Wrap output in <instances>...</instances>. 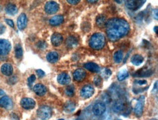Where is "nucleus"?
<instances>
[{
  "mask_svg": "<svg viewBox=\"0 0 158 120\" xmlns=\"http://www.w3.org/2000/svg\"><path fill=\"white\" fill-rule=\"evenodd\" d=\"M4 94H5V92H4L2 89H0V97H2V96L4 95Z\"/></svg>",
  "mask_w": 158,
  "mask_h": 120,
  "instance_id": "43",
  "label": "nucleus"
},
{
  "mask_svg": "<svg viewBox=\"0 0 158 120\" xmlns=\"http://www.w3.org/2000/svg\"><path fill=\"white\" fill-rule=\"evenodd\" d=\"M135 83L138 85H146L147 84V81L146 80H139V81H135Z\"/></svg>",
  "mask_w": 158,
  "mask_h": 120,
  "instance_id": "40",
  "label": "nucleus"
},
{
  "mask_svg": "<svg viewBox=\"0 0 158 120\" xmlns=\"http://www.w3.org/2000/svg\"><path fill=\"white\" fill-rule=\"evenodd\" d=\"M143 104H144V97L141 96L140 98L138 100V101L135 103L133 111H134L135 114L137 117H141L143 114Z\"/></svg>",
  "mask_w": 158,
  "mask_h": 120,
  "instance_id": "8",
  "label": "nucleus"
},
{
  "mask_svg": "<svg viewBox=\"0 0 158 120\" xmlns=\"http://www.w3.org/2000/svg\"><path fill=\"white\" fill-rule=\"evenodd\" d=\"M63 36L59 33H54L51 36V42L54 46L58 47L63 42Z\"/></svg>",
  "mask_w": 158,
  "mask_h": 120,
  "instance_id": "16",
  "label": "nucleus"
},
{
  "mask_svg": "<svg viewBox=\"0 0 158 120\" xmlns=\"http://www.w3.org/2000/svg\"><path fill=\"white\" fill-rule=\"evenodd\" d=\"M35 80H36V76H35V75H34V74L31 75V76H30L29 78H28V85H29V86H31V85L33 84Z\"/></svg>",
  "mask_w": 158,
  "mask_h": 120,
  "instance_id": "33",
  "label": "nucleus"
},
{
  "mask_svg": "<svg viewBox=\"0 0 158 120\" xmlns=\"http://www.w3.org/2000/svg\"><path fill=\"white\" fill-rule=\"evenodd\" d=\"M106 44V39L103 34L96 33L93 34L90 37L89 45L94 50H101Z\"/></svg>",
  "mask_w": 158,
  "mask_h": 120,
  "instance_id": "2",
  "label": "nucleus"
},
{
  "mask_svg": "<svg viewBox=\"0 0 158 120\" xmlns=\"http://www.w3.org/2000/svg\"><path fill=\"white\" fill-rule=\"evenodd\" d=\"M85 77L86 73L85 72V70H83L82 68L77 69L73 73V77H74V79L77 82H81V81H82L83 79L85 78Z\"/></svg>",
  "mask_w": 158,
  "mask_h": 120,
  "instance_id": "13",
  "label": "nucleus"
},
{
  "mask_svg": "<svg viewBox=\"0 0 158 120\" xmlns=\"http://www.w3.org/2000/svg\"><path fill=\"white\" fill-rule=\"evenodd\" d=\"M66 44L68 48H76L78 44V39L76 36H70L66 39Z\"/></svg>",
  "mask_w": 158,
  "mask_h": 120,
  "instance_id": "19",
  "label": "nucleus"
},
{
  "mask_svg": "<svg viewBox=\"0 0 158 120\" xmlns=\"http://www.w3.org/2000/svg\"><path fill=\"white\" fill-rule=\"evenodd\" d=\"M154 31H155L156 34H157V26H155V27L154 28Z\"/></svg>",
  "mask_w": 158,
  "mask_h": 120,
  "instance_id": "44",
  "label": "nucleus"
},
{
  "mask_svg": "<svg viewBox=\"0 0 158 120\" xmlns=\"http://www.w3.org/2000/svg\"><path fill=\"white\" fill-rule=\"evenodd\" d=\"M59 10V5L57 2L54 1H49L44 5V10L46 13L49 15H52V14L56 13Z\"/></svg>",
  "mask_w": 158,
  "mask_h": 120,
  "instance_id": "5",
  "label": "nucleus"
},
{
  "mask_svg": "<svg viewBox=\"0 0 158 120\" xmlns=\"http://www.w3.org/2000/svg\"><path fill=\"white\" fill-rule=\"evenodd\" d=\"M5 22L8 24V25L10 26V27H12V28L14 27V23H13V21H12V20H10V19H6L5 20Z\"/></svg>",
  "mask_w": 158,
  "mask_h": 120,
  "instance_id": "39",
  "label": "nucleus"
},
{
  "mask_svg": "<svg viewBox=\"0 0 158 120\" xmlns=\"http://www.w3.org/2000/svg\"><path fill=\"white\" fill-rule=\"evenodd\" d=\"M153 15H154V18H155L156 20L158 19V15H157V9H155L153 12Z\"/></svg>",
  "mask_w": 158,
  "mask_h": 120,
  "instance_id": "41",
  "label": "nucleus"
},
{
  "mask_svg": "<svg viewBox=\"0 0 158 120\" xmlns=\"http://www.w3.org/2000/svg\"><path fill=\"white\" fill-rule=\"evenodd\" d=\"M85 68H86L87 70L90 71L91 72L94 73H98L100 72V67L98 64H95V63H87L84 65Z\"/></svg>",
  "mask_w": 158,
  "mask_h": 120,
  "instance_id": "20",
  "label": "nucleus"
},
{
  "mask_svg": "<svg viewBox=\"0 0 158 120\" xmlns=\"http://www.w3.org/2000/svg\"><path fill=\"white\" fill-rule=\"evenodd\" d=\"M153 74L152 70H145V69H141L139 72H136V74H134V77H150Z\"/></svg>",
  "mask_w": 158,
  "mask_h": 120,
  "instance_id": "26",
  "label": "nucleus"
},
{
  "mask_svg": "<svg viewBox=\"0 0 158 120\" xmlns=\"http://www.w3.org/2000/svg\"><path fill=\"white\" fill-rule=\"evenodd\" d=\"M108 120H110V119H108Z\"/></svg>",
  "mask_w": 158,
  "mask_h": 120,
  "instance_id": "47",
  "label": "nucleus"
},
{
  "mask_svg": "<svg viewBox=\"0 0 158 120\" xmlns=\"http://www.w3.org/2000/svg\"><path fill=\"white\" fill-rule=\"evenodd\" d=\"M96 22L97 26H99V27H103V26H104L105 25H106V17L103 15H98V17L96 18Z\"/></svg>",
  "mask_w": 158,
  "mask_h": 120,
  "instance_id": "28",
  "label": "nucleus"
},
{
  "mask_svg": "<svg viewBox=\"0 0 158 120\" xmlns=\"http://www.w3.org/2000/svg\"><path fill=\"white\" fill-rule=\"evenodd\" d=\"M10 81H12V82L10 83V85L15 84V83H16V82H17V77H11V78L9 80H8V82H10Z\"/></svg>",
  "mask_w": 158,
  "mask_h": 120,
  "instance_id": "36",
  "label": "nucleus"
},
{
  "mask_svg": "<svg viewBox=\"0 0 158 120\" xmlns=\"http://www.w3.org/2000/svg\"><path fill=\"white\" fill-rule=\"evenodd\" d=\"M21 106L24 109H32L35 107L36 102L34 99L31 98V97H23L21 101Z\"/></svg>",
  "mask_w": 158,
  "mask_h": 120,
  "instance_id": "10",
  "label": "nucleus"
},
{
  "mask_svg": "<svg viewBox=\"0 0 158 120\" xmlns=\"http://www.w3.org/2000/svg\"><path fill=\"white\" fill-rule=\"evenodd\" d=\"M75 109H76L75 103L73 102V101H67V102L65 103V106H64L65 112L72 113L73 111H74Z\"/></svg>",
  "mask_w": 158,
  "mask_h": 120,
  "instance_id": "25",
  "label": "nucleus"
},
{
  "mask_svg": "<svg viewBox=\"0 0 158 120\" xmlns=\"http://www.w3.org/2000/svg\"><path fill=\"white\" fill-rule=\"evenodd\" d=\"M28 23V18L26 14L21 13L17 20V26L19 30H23L26 27Z\"/></svg>",
  "mask_w": 158,
  "mask_h": 120,
  "instance_id": "12",
  "label": "nucleus"
},
{
  "mask_svg": "<svg viewBox=\"0 0 158 120\" xmlns=\"http://www.w3.org/2000/svg\"><path fill=\"white\" fill-rule=\"evenodd\" d=\"M52 109L48 106H42L37 110V116L40 119L48 120L52 117Z\"/></svg>",
  "mask_w": 158,
  "mask_h": 120,
  "instance_id": "3",
  "label": "nucleus"
},
{
  "mask_svg": "<svg viewBox=\"0 0 158 120\" xmlns=\"http://www.w3.org/2000/svg\"><path fill=\"white\" fill-rule=\"evenodd\" d=\"M33 89L34 93L37 95H39V96H43L47 93L46 87L42 84H36V85H34Z\"/></svg>",
  "mask_w": 158,
  "mask_h": 120,
  "instance_id": "15",
  "label": "nucleus"
},
{
  "mask_svg": "<svg viewBox=\"0 0 158 120\" xmlns=\"http://www.w3.org/2000/svg\"><path fill=\"white\" fill-rule=\"evenodd\" d=\"M58 120H64V119H58Z\"/></svg>",
  "mask_w": 158,
  "mask_h": 120,
  "instance_id": "45",
  "label": "nucleus"
},
{
  "mask_svg": "<svg viewBox=\"0 0 158 120\" xmlns=\"http://www.w3.org/2000/svg\"><path fill=\"white\" fill-rule=\"evenodd\" d=\"M5 12L10 15H15L18 13V7L14 4L9 3L5 7Z\"/></svg>",
  "mask_w": 158,
  "mask_h": 120,
  "instance_id": "21",
  "label": "nucleus"
},
{
  "mask_svg": "<svg viewBox=\"0 0 158 120\" xmlns=\"http://www.w3.org/2000/svg\"><path fill=\"white\" fill-rule=\"evenodd\" d=\"M15 55L18 59H20L23 56V49L20 44H17L15 47Z\"/></svg>",
  "mask_w": 158,
  "mask_h": 120,
  "instance_id": "29",
  "label": "nucleus"
},
{
  "mask_svg": "<svg viewBox=\"0 0 158 120\" xmlns=\"http://www.w3.org/2000/svg\"><path fill=\"white\" fill-rule=\"evenodd\" d=\"M116 120H120V119H116Z\"/></svg>",
  "mask_w": 158,
  "mask_h": 120,
  "instance_id": "46",
  "label": "nucleus"
},
{
  "mask_svg": "<svg viewBox=\"0 0 158 120\" xmlns=\"http://www.w3.org/2000/svg\"><path fill=\"white\" fill-rule=\"evenodd\" d=\"M67 2L70 5H77L80 2V0H67Z\"/></svg>",
  "mask_w": 158,
  "mask_h": 120,
  "instance_id": "38",
  "label": "nucleus"
},
{
  "mask_svg": "<svg viewBox=\"0 0 158 120\" xmlns=\"http://www.w3.org/2000/svg\"><path fill=\"white\" fill-rule=\"evenodd\" d=\"M146 2L145 1H139V0H128L125 1V5L131 10L135 11L139 9L143 4Z\"/></svg>",
  "mask_w": 158,
  "mask_h": 120,
  "instance_id": "7",
  "label": "nucleus"
},
{
  "mask_svg": "<svg viewBox=\"0 0 158 120\" xmlns=\"http://www.w3.org/2000/svg\"><path fill=\"white\" fill-rule=\"evenodd\" d=\"M11 50V44L8 40L0 39V56H5Z\"/></svg>",
  "mask_w": 158,
  "mask_h": 120,
  "instance_id": "4",
  "label": "nucleus"
},
{
  "mask_svg": "<svg viewBox=\"0 0 158 120\" xmlns=\"http://www.w3.org/2000/svg\"><path fill=\"white\" fill-rule=\"evenodd\" d=\"M0 107L6 109H10L13 107V101L10 97L7 95L0 97Z\"/></svg>",
  "mask_w": 158,
  "mask_h": 120,
  "instance_id": "11",
  "label": "nucleus"
},
{
  "mask_svg": "<svg viewBox=\"0 0 158 120\" xmlns=\"http://www.w3.org/2000/svg\"><path fill=\"white\" fill-rule=\"evenodd\" d=\"M87 2L89 3H96L98 1H97V0H94V1H93V0H88Z\"/></svg>",
  "mask_w": 158,
  "mask_h": 120,
  "instance_id": "42",
  "label": "nucleus"
},
{
  "mask_svg": "<svg viewBox=\"0 0 158 120\" xmlns=\"http://www.w3.org/2000/svg\"><path fill=\"white\" fill-rule=\"evenodd\" d=\"M64 93L66 95H67L69 97H72L74 95V87L73 85H69V86L66 87L65 88Z\"/></svg>",
  "mask_w": 158,
  "mask_h": 120,
  "instance_id": "31",
  "label": "nucleus"
},
{
  "mask_svg": "<svg viewBox=\"0 0 158 120\" xmlns=\"http://www.w3.org/2000/svg\"><path fill=\"white\" fill-rule=\"evenodd\" d=\"M123 59V52L122 50H118V51L114 52V60L115 62L117 63V64H119L120 62H122Z\"/></svg>",
  "mask_w": 158,
  "mask_h": 120,
  "instance_id": "30",
  "label": "nucleus"
},
{
  "mask_svg": "<svg viewBox=\"0 0 158 120\" xmlns=\"http://www.w3.org/2000/svg\"><path fill=\"white\" fill-rule=\"evenodd\" d=\"M37 46L40 49H44L46 48V43L43 41H40L37 43Z\"/></svg>",
  "mask_w": 158,
  "mask_h": 120,
  "instance_id": "35",
  "label": "nucleus"
},
{
  "mask_svg": "<svg viewBox=\"0 0 158 120\" xmlns=\"http://www.w3.org/2000/svg\"><path fill=\"white\" fill-rule=\"evenodd\" d=\"M125 103L121 101H117L113 105V111L115 113H120L123 112V110L125 109Z\"/></svg>",
  "mask_w": 158,
  "mask_h": 120,
  "instance_id": "23",
  "label": "nucleus"
},
{
  "mask_svg": "<svg viewBox=\"0 0 158 120\" xmlns=\"http://www.w3.org/2000/svg\"><path fill=\"white\" fill-rule=\"evenodd\" d=\"M94 82L95 85H96V87H99V86H101V83H102V79H101V77H96L94 78Z\"/></svg>",
  "mask_w": 158,
  "mask_h": 120,
  "instance_id": "32",
  "label": "nucleus"
},
{
  "mask_svg": "<svg viewBox=\"0 0 158 120\" xmlns=\"http://www.w3.org/2000/svg\"><path fill=\"white\" fill-rule=\"evenodd\" d=\"M129 76V73L126 69H123V70L120 71L118 74H117V79L119 82H122V81L125 80V79H127Z\"/></svg>",
  "mask_w": 158,
  "mask_h": 120,
  "instance_id": "27",
  "label": "nucleus"
},
{
  "mask_svg": "<svg viewBox=\"0 0 158 120\" xmlns=\"http://www.w3.org/2000/svg\"><path fill=\"white\" fill-rule=\"evenodd\" d=\"M58 82L60 85H69L71 82V78L67 73H61L58 76L57 78Z\"/></svg>",
  "mask_w": 158,
  "mask_h": 120,
  "instance_id": "14",
  "label": "nucleus"
},
{
  "mask_svg": "<svg viewBox=\"0 0 158 120\" xmlns=\"http://www.w3.org/2000/svg\"><path fill=\"white\" fill-rule=\"evenodd\" d=\"M36 73L40 78H42V77L45 75V73H44L42 70H41V69H37V70L36 71Z\"/></svg>",
  "mask_w": 158,
  "mask_h": 120,
  "instance_id": "34",
  "label": "nucleus"
},
{
  "mask_svg": "<svg viewBox=\"0 0 158 120\" xmlns=\"http://www.w3.org/2000/svg\"><path fill=\"white\" fill-rule=\"evenodd\" d=\"M131 61L134 66H139L143 62V58L141 55L135 54L131 57Z\"/></svg>",
  "mask_w": 158,
  "mask_h": 120,
  "instance_id": "24",
  "label": "nucleus"
},
{
  "mask_svg": "<svg viewBox=\"0 0 158 120\" xmlns=\"http://www.w3.org/2000/svg\"><path fill=\"white\" fill-rule=\"evenodd\" d=\"M46 58H47L48 62L51 63V64H55V63H56L58 60L59 56H58L57 52L52 51L48 52L47 56H46Z\"/></svg>",
  "mask_w": 158,
  "mask_h": 120,
  "instance_id": "22",
  "label": "nucleus"
},
{
  "mask_svg": "<svg viewBox=\"0 0 158 120\" xmlns=\"http://www.w3.org/2000/svg\"><path fill=\"white\" fill-rule=\"evenodd\" d=\"M94 92H95L94 87L90 85H85V86L82 88V89H81L80 95L83 98L87 99V98H89V97H92L94 94Z\"/></svg>",
  "mask_w": 158,
  "mask_h": 120,
  "instance_id": "6",
  "label": "nucleus"
},
{
  "mask_svg": "<svg viewBox=\"0 0 158 120\" xmlns=\"http://www.w3.org/2000/svg\"><path fill=\"white\" fill-rule=\"evenodd\" d=\"M106 33L109 39L117 41L127 36L130 32V26L127 21L119 18H113L106 23Z\"/></svg>",
  "mask_w": 158,
  "mask_h": 120,
  "instance_id": "1",
  "label": "nucleus"
},
{
  "mask_svg": "<svg viewBox=\"0 0 158 120\" xmlns=\"http://www.w3.org/2000/svg\"><path fill=\"white\" fill-rule=\"evenodd\" d=\"M64 21V18L62 15H56L50 19L49 23L52 26H57L63 23Z\"/></svg>",
  "mask_w": 158,
  "mask_h": 120,
  "instance_id": "18",
  "label": "nucleus"
},
{
  "mask_svg": "<svg viewBox=\"0 0 158 120\" xmlns=\"http://www.w3.org/2000/svg\"><path fill=\"white\" fill-rule=\"evenodd\" d=\"M111 72L110 70H109V69H105L104 75H105V76L106 77V78H107V77L109 78V77L111 76Z\"/></svg>",
  "mask_w": 158,
  "mask_h": 120,
  "instance_id": "37",
  "label": "nucleus"
},
{
  "mask_svg": "<svg viewBox=\"0 0 158 120\" xmlns=\"http://www.w3.org/2000/svg\"><path fill=\"white\" fill-rule=\"evenodd\" d=\"M106 107L104 103L103 102H97L93 106V112L96 116H101L104 114L106 111Z\"/></svg>",
  "mask_w": 158,
  "mask_h": 120,
  "instance_id": "9",
  "label": "nucleus"
},
{
  "mask_svg": "<svg viewBox=\"0 0 158 120\" xmlns=\"http://www.w3.org/2000/svg\"><path fill=\"white\" fill-rule=\"evenodd\" d=\"M1 72L5 76H11L13 72V68L11 64H5L1 66Z\"/></svg>",
  "mask_w": 158,
  "mask_h": 120,
  "instance_id": "17",
  "label": "nucleus"
}]
</instances>
